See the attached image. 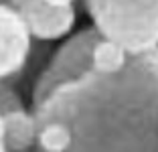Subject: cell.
I'll list each match as a JSON object with an SVG mask.
<instances>
[{"label": "cell", "instance_id": "6da1fadb", "mask_svg": "<svg viewBox=\"0 0 158 152\" xmlns=\"http://www.w3.org/2000/svg\"><path fill=\"white\" fill-rule=\"evenodd\" d=\"M33 114L39 126H69V152H158V49L130 57L120 73L87 71Z\"/></svg>", "mask_w": 158, "mask_h": 152}, {"label": "cell", "instance_id": "7a4b0ae2", "mask_svg": "<svg viewBox=\"0 0 158 152\" xmlns=\"http://www.w3.org/2000/svg\"><path fill=\"white\" fill-rule=\"evenodd\" d=\"M93 28L132 57L158 49V0H85Z\"/></svg>", "mask_w": 158, "mask_h": 152}, {"label": "cell", "instance_id": "3957f363", "mask_svg": "<svg viewBox=\"0 0 158 152\" xmlns=\"http://www.w3.org/2000/svg\"><path fill=\"white\" fill-rule=\"evenodd\" d=\"M99 39L102 35L89 27L75 32L55 51V55L47 63L33 87V108L49 97L57 87L75 81L91 71V51Z\"/></svg>", "mask_w": 158, "mask_h": 152}, {"label": "cell", "instance_id": "277c9868", "mask_svg": "<svg viewBox=\"0 0 158 152\" xmlns=\"http://www.w3.org/2000/svg\"><path fill=\"white\" fill-rule=\"evenodd\" d=\"M31 49L33 37L20 12L12 2L0 0V81L16 77L27 67Z\"/></svg>", "mask_w": 158, "mask_h": 152}, {"label": "cell", "instance_id": "5b68a950", "mask_svg": "<svg viewBox=\"0 0 158 152\" xmlns=\"http://www.w3.org/2000/svg\"><path fill=\"white\" fill-rule=\"evenodd\" d=\"M10 2L20 12L31 37L39 41L65 39L67 35H71L77 23L75 6L57 8V6H49L43 0H10Z\"/></svg>", "mask_w": 158, "mask_h": 152}, {"label": "cell", "instance_id": "8992f818", "mask_svg": "<svg viewBox=\"0 0 158 152\" xmlns=\"http://www.w3.org/2000/svg\"><path fill=\"white\" fill-rule=\"evenodd\" d=\"M39 124L33 112L20 110L2 116V138L8 152H31L37 144Z\"/></svg>", "mask_w": 158, "mask_h": 152}, {"label": "cell", "instance_id": "52a82bcc", "mask_svg": "<svg viewBox=\"0 0 158 152\" xmlns=\"http://www.w3.org/2000/svg\"><path fill=\"white\" fill-rule=\"evenodd\" d=\"M130 57L132 55L122 45L102 37L91 51V71L93 73H99V75L120 73L128 65Z\"/></svg>", "mask_w": 158, "mask_h": 152}, {"label": "cell", "instance_id": "ba28073f", "mask_svg": "<svg viewBox=\"0 0 158 152\" xmlns=\"http://www.w3.org/2000/svg\"><path fill=\"white\" fill-rule=\"evenodd\" d=\"M71 144H73V134L69 126L59 124V122L39 126L37 146L41 152H69Z\"/></svg>", "mask_w": 158, "mask_h": 152}, {"label": "cell", "instance_id": "9c48e42d", "mask_svg": "<svg viewBox=\"0 0 158 152\" xmlns=\"http://www.w3.org/2000/svg\"><path fill=\"white\" fill-rule=\"evenodd\" d=\"M27 110L23 103V97L14 87H10L6 81H0V116H6L10 112Z\"/></svg>", "mask_w": 158, "mask_h": 152}, {"label": "cell", "instance_id": "30bf717a", "mask_svg": "<svg viewBox=\"0 0 158 152\" xmlns=\"http://www.w3.org/2000/svg\"><path fill=\"white\" fill-rule=\"evenodd\" d=\"M49 6H57V8H69V6L75 4V0H43Z\"/></svg>", "mask_w": 158, "mask_h": 152}, {"label": "cell", "instance_id": "8fae6325", "mask_svg": "<svg viewBox=\"0 0 158 152\" xmlns=\"http://www.w3.org/2000/svg\"><path fill=\"white\" fill-rule=\"evenodd\" d=\"M0 152H8L6 144H4V138H2V116H0Z\"/></svg>", "mask_w": 158, "mask_h": 152}]
</instances>
